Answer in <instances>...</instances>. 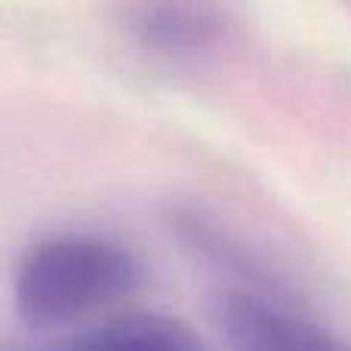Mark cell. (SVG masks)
Masks as SVG:
<instances>
[{
    "label": "cell",
    "instance_id": "cell-5",
    "mask_svg": "<svg viewBox=\"0 0 351 351\" xmlns=\"http://www.w3.org/2000/svg\"><path fill=\"white\" fill-rule=\"evenodd\" d=\"M65 351H68V348H65Z\"/></svg>",
    "mask_w": 351,
    "mask_h": 351
},
{
    "label": "cell",
    "instance_id": "cell-2",
    "mask_svg": "<svg viewBox=\"0 0 351 351\" xmlns=\"http://www.w3.org/2000/svg\"><path fill=\"white\" fill-rule=\"evenodd\" d=\"M216 324L228 351H351L330 327L256 287L222 293Z\"/></svg>",
    "mask_w": 351,
    "mask_h": 351
},
{
    "label": "cell",
    "instance_id": "cell-3",
    "mask_svg": "<svg viewBox=\"0 0 351 351\" xmlns=\"http://www.w3.org/2000/svg\"><path fill=\"white\" fill-rule=\"evenodd\" d=\"M68 351H216L191 324L160 311H127L86 330Z\"/></svg>",
    "mask_w": 351,
    "mask_h": 351
},
{
    "label": "cell",
    "instance_id": "cell-1",
    "mask_svg": "<svg viewBox=\"0 0 351 351\" xmlns=\"http://www.w3.org/2000/svg\"><path fill=\"white\" fill-rule=\"evenodd\" d=\"M142 278L139 256L117 237L56 231L22 253L12 274V305L31 330L71 327L130 299Z\"/></svg>",
    "mask_w": 351,
    "mask_h": 351
},
{
    "label": "cell",
    "instance_id": "cell-4",
    "mask_svg": "<svg viewBox=\"0 0 351 351\" xmlns=\"http://www.w3.org/2000/svg\"><path fill=\"white\" fill-rule=\"evenodd\" d=\"M130 31L160 56H197L222 34V19L210 6H142L130 16Z\"/></svg>",
    "mask_w": 351,
    "mask_h": 351
}]
</instances>
